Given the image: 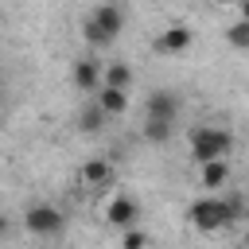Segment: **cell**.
Here are the masks:
<instances>
[{
	"label": "cell",
	"instance_id": "obj_4",
	"mask_svg": "<svg viewBox=\"0 0 249 249\" xmlns=\"http://www.w3.org/2000/svg\"><path fill=\"white\" fill-rule=\"evenodd\" d=\"M23 226L31 233H43V237L62 233V210H54V206H31L27 218H23Z\"/></svg>",
	"mask_w": 249,
	"mask_h": 249
},
{
	"label": "cell",
	"instance_id": "obj_6",
	"mask_svg": "<svg viewBox=\"0 0 249 249\" xmlns=\"http://www.w3.org/2000/svg\"><path fill=\"white\" fill-rule=\"evenodd\" d=\"M175 113H179V97H175L171 89H156V93L148 97V121H163V124H171Z\"/></svg>",
	"mask_w": 249,
	"mask_h": 249
},
{
	"label": "cell",
	"instance_id": "obj_10",
	"mask_svg": "<svg viewBox=\"0 0 249 249\" xmlns=\"http://www.w3.org/2000/svg\"><path fill=\"white\" fill-rule=\"evenodd\" d=\"M128 82H132V70H128V62H105V78H101V86L128 89Z\"/></svg>",
	"mask_w": 249,
	"mask_h": 249
},
{
	"label": "cell",
	"instance_id": "obj_13",
	"mask_svg": "<svg viewBox=\"0 0 249 249\" xmlns=\"http://www.w3.org/2000/svg\"><path fill=\"white\" fill-rule=\"evenodd\" d=\"M226 39H230V47H237V51H249V23H245V19L230 23V27H226Z\"/></svg>",
	"mask_w": 249,
	"mask_h": 249
},
{
	"label": "cell",
	"instance_id": "obj_15",
	"mask_svg": "<svg viewBox=\"0 0 249 249\" xmlns=\"http://www.w3.org/2000/svg\"><path fill=\"white\" fill-rule=\"evenodd\" d=\"M144 136H148L152 144H163V140L171 136V124H163V121H144Z\"/></svg>",
	"mask_w": 249,
	"mask_h": 249
},
{
	"label": "cell",
	"instance_id": "obj_12",
	"mask_svg": "<svg viewBox=\"0 0 249 249\" xmlns=\"http://www.w3.org/2000/svg\"><path fill=\"white\" fill-rule=\"evenodd\" d=\"M109 175H113V167H109L105 160H89V163L82 167V179H86L89 187H101V183H109Z\"/></svg>",
	"mask_w": 249,
	"mask_h": 249
},
{
	"label": "cell",
	"instance_id": "obj_16",
	"mask_svg": "<svg viewBox=\"0 0 249 249\" xmlns=\"http://www.w3.org/2000/svg\"><path fill=\"white\" fill-rule=\"evenodd\" d=\"M226 206H230V218H233V222H237V218H245V198H241V195H230V198H226Z\"/></svg>",
	"mask_w": 249,
	"mask_h": 249
},
{
	"label": "cell",
	"instance_id": "obj_2",
	"mask_svg": "<svg viewBox=\"0 0 249 249\" xmlns=\"http://www.w3.org/2000/svg\"><path fill=\"white\" fill-rule=\"evenodd\" d=\"M187 218H191V226H195V230H202V233H214V230H222V226H230V222H233V218H230L226 198H214V195L195 198V202L187 206Z\"/></svg>",
	"mask_w": 249,
	"mask_h": 249
},
{
	"label": "cell",
	"instance_id": "obj_11",
	"mask_svg": "<svg viewBox=\"0 0 249 249\" xmlns=\"http://www.w3.org/2000/svg\"><path fill=\"white\" fill-rule=\"evenodd\" d=\"M226 179H230V171H226V160H218V163H206V167L198 171V183H202L206 191H218V187H226Z\"/></svg>",
	"mask_w": 249,
	"mask_h": 249
},
{
	"label": "cell",
	"instance_id": "obj_3",
	"mask_svg": "<svg viewBox=\"0 0 249 249\" xmlns=\"http://www.w3.org/2000/svg\"><path fill=\"white\" fill-rule=\"evenodd\" d=\"M121 27H124V12H121L117 4H101V8H93V16L86 19V39H89L93 47H105V43L117 39Z\"/></svg>",
	"mask_w": 249,
	"mask_h": 249
},
{
	"label": "cell",
	"instance_id": "obj_14",
	"mask_svg": "<svg viewBox=\"0 0 249 249\" xmlns=\"http://www.w3.org/2000/svg\"><path fill=\"white\" fill-rule=\"evenodd\" d=\"M78 121H82V124H78L82 132H97V128H101V121H105V113H101V109H97V101H93V105H86V109H82V117H78Z\"/></svg>",
	"mask_w": 249,
	"mask_h": 249
},
{
	"label": "cell",
	"instance_id": "obj_18",
	"mask_svg": "<svg viewBox=\"0 0 249 249\" xmlns=\"http://www.w3.org/2000/svg\"><path fill=\"white\" fill-rule=\"evenodd\" d=\"M237 16H241V19L249 23V4H241V8H237Z\"/></svg>",
	"mask_w": 249,
	"mask_h": 249
},
{
	"label": "cell",
	"instance_id": "obj_5",
	"mask_svg": "<svg viewBox=\"0 0 249 249\" xmlns=\"http://www.w3.org/2000/svg\"><path fill=\"white\" fill-rule=\"evenodd\" d=\"M101 78H105V66L97 58H78L74 62V86L86 89V93H97L101 89Z\"/></svg>",
	"mask_w": 249,
	"mask_h": 249
},
{
	"label": "cell",
	"instance_id": "obj_8",
	"mask_svg": "<svg viewBox=\"0 0 249 249\" xmlns=\"http://www.w3.org/2000/svg\"><path fill=\"white\" fill-rule=\"evenodd\" d=\"M93 101H97V109H101L105 117H117V113H124V109H128V89L101 86V89L93 93Z\"/></svg>",
	"mask_w": 249,
	"mask_h": 249
},
{
	"label": "cell",
	"instance_id": "obj_9",
	"mask_svg": "<svg viewBox=\"0 0 249 249\" xmlns=\"http://www.w3.org/2000/svg\"><path fill=\"white\" fill-rule=\"evenodd\" d=\"M187 47H191V31H187L183 23L167 27V31L156 39V51H163V54H179V51H187Z\"/></svg>",
	"mask_w": 249,
	"mask_h": 249
},
{
	"label": "cell",
	"instance_id": "obj_17",
	"mask_svg": "<svg viewBox=\"0 0 249 249\" xmlns=\"http://www.w3.org/2000/svg\"><path fill=\"white\" fill-rule=\"evenodd\" d=\"M144 241H148V237H144L140 230H124V241H121V245H124V249H144Z\"/></svg>",
	"mask_w": 249,
	"mask_h": 249
},
{
	"label": "cell",
	"instance_id": "obj_20",
	"mask_svg": "<svg viewBox=\"0 0 249 249\" xmlns=\"http://www.w3.org/2000/svg\"><path fill=\"white\" fill-rule=\"evenodd\" d=\"M245 249H249V233H245Z\"/></svg>",
	"mask_w": 249,
	"mask_h": 249
},
{
	"label": "cell",
	"instance_id": "obj_7",
	"mask_svg": "<svg viewBox=\"0 0 249 249\" xmlns=\"http://www.w3.org/2000/svg\"><path fill=\"white\" fill-rule=\"evenodd\" d=\"M136 202L128 198V195H117L113 202H109V210H105V218H109V226H117V230H132V222H136Z\"/></svg>",
	"mask_w": 249,
	"mask_h": 249
},
{
	"label": "cell",
	"instance_id": "obj_1",
	"mask_svg": "<svg viewBox=\"0 0 249 249\" xmlns=\"http://www.w3.org/2000/svg\"><path fill=\"white\" fill-rule=\"evenodd\" d=\"M230 148H233V136H230L226 128H210V124L191 128V160H195L198 167L226 160V156H230Z\"/></svg>",
	"mask_w": 249,
	"mask_h": 249
},
{
	"label": "cell",
	"instance_id": "obj_19",
	"mask_svg": "<svg viewBox=\"0 0 249 249\" xmlns=\"http://www.w3.org/2000/svg\"><path fill=\"white\" fill-rule=\"evenodd\" d=\"M4 230H8V222H4V218H0V233H4Z\"/></svg>",
	"mask_w": 249,
	"mask_h": 249
}]
</instances>
